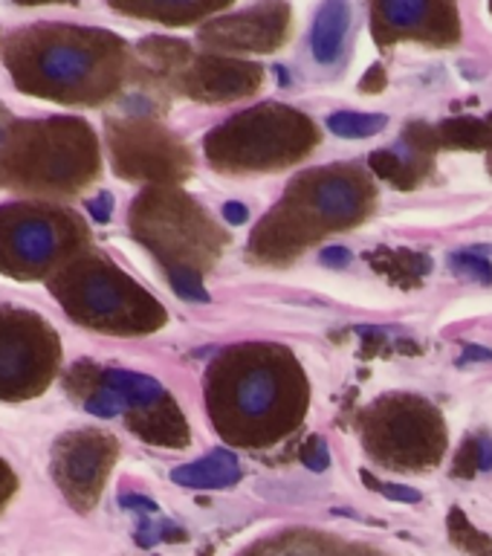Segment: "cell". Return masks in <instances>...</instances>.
Returning <instances> with one entry per match:
<instances>
[{"mask_svg": "<svg viewBox=\"0 0 492 556\" xmlns=\"http://www.w3.org/2000/svg\"><path fill=\"white\" fill-rule=\"evenodd\" d=\"M311 386L285 345L226 348L206 374L212 424L229 443L269 446L299 429Z\"/></svg>", "mask_w": 492, "mask_h": 556, "instance_id": "6da1fadb", "label": "cell"}, {"mask_svg": "<svg viewBox=\"0 0 492 556\" xmlns=\"http://www.w3.org/2000/svg\"><path fill=\"white\" fill-rule=\"evenodd\" d=\"M377 203L371 180L354 165H330L299 174L252 232L250 252L267 264L293 261L311 243L363 224Z\"/></svg>", "mask_w": 492, "mask_h": 556, "instance_id": "7a4b0ae2", "label": "cell"}, {"mask_svg": "<svg viewBox=\"0 0 492 556\" xmlns=\"http://www.w3.org/2000/svg\"><path fill=\"white\" fill-rule=\"evenodd\" d=\"M7 64L26 93L93 104L119 85L122 41L96 29H33L12 38Z\"/></svg>", "mask_w": 492, "mask_h": 556, "instance_id": "3957f363", "label": "cell"}, {"mask_svg": "<svg viewBox=\"0 0 492 556\" xmlns=\"http://www.w3.org/2000/svg\"><path fill=\"white\" fill-rule=\"evenodd\" d=\"M99 142L70 116L15 122L0 151V186L35 194H73L99 177Z\"/></svg>", "mask_w": 492, "mask_h": 556, "instance_id": "277c9868", "label": "cell"}, {"mask_svg": "<svg viewBox=\"0 0 492 556\" xmlns=\"http://www.w3.org/2000/svg\"><path fill=\"white\" fill-rule=\"evenodd\" d=\"M50 293L85 328L119 337L160 330L168 313L154 295L99 252H78L50 276Z\"/></svg>", "mask_w": 492, "mask_h": 556, "instance_id": "5b68a950", "label": "cell"}, {"mask_svg": "<svg viewBox=\"0 0 492 556\" xmlns=\"http://www.w3.org/2000/svg\"><path fill=\"white\" fill-rule=\"evenodd\" d=\"M316 125L287 104H258L238 113L206 137V156L217 172H276L311 154Z\"/></svg>", "mask_w": 492, "mask_h": 556, "instance_id": "8992f818", "label": "cell"}, {"mask_svg": "<svg viewBox=\"0 0 492 556\" xmlns=\"http://www.w3.org/2000/svg\"><path fill=\"white\" fill-rule=\"evenodd\" d=\"M130 232L168 269L203 276L224 250L220 226L177 186H148L130 206Z\"/></svg>", "mask_w": 492, "mask_h": 556, "instance_id": "52a82bcc", "label": "cell"}, {"mask_svg": "<svg viewBox=\"0 0 492 556\" xmlns=\"http://www.w3.org/2000/svg\"><path fill=\"white\" fill-rule=\"evenodd\" d=\"M87 247L81 217L59 206H0V273L17 281L52 276Z\"/></svg>", "mask_w": 492, "mask_h": 556, "instance_id": "ba28073f", "label": "cell"}, {"mask_svg": "<svg viewBox=\"0 0 492 556\" xmlns=\"http://www.w3.org/2000/svg\"><path fill=\"white\" fill-rule=\"evenodd\" d=\"M363 446L377 464L403 472H424L441 464L446 424L429 400L386 394L359 417Z\"/></svg>", "mask_w": 492, "mask_h": 556, "instance_id": "9c48e42d", "label": "cell"}, {"mask_svg": "<svg viewBox=\"0 0 492 556\" xmlns=\"http://www.w3.org/2000/svg\"><path fill=\"white\" fill-rule=\"evenodd\" d=\"M61 339L33 311L0 307V400H29L52 382Z\"/></svg>", "mask_w": 492, "mask_h": 556, "instance_id": "30bf717a", "label": "cell"}, {"mask_svg": "<svg viewBox=\"0 0 492 556\" xmlns=\"http://www.w3.org/2000/svg\"><path fill=\"white\" fill-rule=\"evenodd\" d=\"M113 172L148 186H177L191 172V154L177 137L148 119H119L108 125Z\"/></svg>", "mask_w": 492, "mask_h": 556, "instance_id": "8fae6325", "label": "cell"}, {"mask_svg": "<svg viewBox=\"0 0 492 556\" xmlns=\"http://www.w3.org/2000/svg\"><path fill=\"white\" fill-rule=\"evenodd\" d=\"M119 458V443L99 429H76L52 443V478L78 513L93 510Z\"/></svg>", "mask_w": 492, "mask_h": 556, "instance_id": "7c38bea8", "label": "cell"}, {"mask_svg": "<svg viewBox=\"0 0 492 556\" xmlns=\"http://www.w3.org/2000/svg\"><path fill=\"white\" fill-rule=\"evenodd\" d=\"M64 386L85 406V412L96 417L134 415L168 397V391L154 377L125 368H99L93 363L73 365L64 377Z\"/></svg>", "mask_w": 492, "mask_h": 556, "instance_id": "4fadbf2b", "label": "cell"}, {"mask_svg": "<svg viewBox=\"0 0 492 556\" xmlns=\"http://www.w3.org/2000/svg\"><path fill=\"white\" fill-rule=\"evenodd\" d=\"M371 33L389 47L391 41L452 43L458 41V15L452 0H371Z\"/></svg>", "mask_w": 492, "mask_h": 556, "instance_id": "5bb4252c", "label": "cell"}, {"mask_svg": "<svg viewBox=\"0 0 492 556\" xmlns=\"http://www.w3.org/2000/svg\"><path fill=\"white\" fill-rule=\"evenodd\" d=\"M290 33V7L285 0H264L261 7L212 21L200 29V41L224 52H269Z\"/></svg>", "mask_w": 492, "mask_h": 556, "instance_id": "9a60e30c", "label": "cell"}, {"mask_svg": "<svg viewBox=\"0 0 492 556\" xmlns=\"http://www.w3.org/2000/svg\"><path fill=\"white\" fill-rule=\"evenodd\" d=\"M264 81L258 64L238 59H224V55H200L189 59V64L180 70L177 85L194 99L203 102H232L252 96Z\"/></svg>", "mask_w": 492, "mask_h": 556, "instance_id": "2e32d148", "label": "cell"}, {"mask_svg": "<svg viewBox=\"0 0 492 556\" xmlns=\"http://www.w3.org/2000/svg\"><path fill=\"white\" fill-rule=\"evenodd\" d=\"M241 556H389L363 542H345L321 530H285L250 545Z\"/></svg>", "mask_w": 492, "mask_h": 556, "instance_id": "e0dca14e", "label": "cell"}, {"mask_svg": "<svg viewBox=\"0 0 492 556\" xmlns=\"http://www.w3.org/2000/svg\"><path fill=\"white\" fill-rule=\"evenodd\" d=\"M125 424H128L130 432L139 434L146 443H154V446L182 450L191 441L189 424H186V417H182L180 406L172 400V394L156 406L125 415Z\"/></svg>", "mask_w": 492, "mask_h": 556, "instance_id": "ac0fdd59", "label": "cell"}, {"mask_svg": "<svg viewBox=\"0 0 492 556\" xmlns=\"http://www.w3.org/2000/svg\"><path fill=\"white\" fill-rule=\"evenodd\" d=\"M348 29H351V9H348L345 0H325L316 12V21H313V59L319 64H337L345 52Z\"/></svg>", "mask_w": 492, "mask_h": 556, "instance_id": "d6986e66", "label": "cell"}, {"mask_svg": "<svg viewBox=\"0 0 492 556\" xmlns=\"http://www.w3.org/2000/svg\"><path fill=\"white\" fill-rule=\"evenodd\" d=\"M172 481L189 490H224L241 481V464L229 450H215L174 469Z\"/></svg>", "mask_w": 492, "mask_h": 556, "instance_id": "ffe728a7", "label": "cell"}, {"mask_svg": "<svg viewBox=\"0 0 492 556\" xmlns=\"http://www.w3.org/2000/svg\"><path fill=\"white\" fill-rule=\"evenodd\" d=\"M111 3L128 15L154 17L163 24L182 26L215 12V9L229 7L232 0H111Z\"/></svg>", "mask_w": 492, "mask_h": 556, "instance_id": "44dd1931", "label": "cell"}, {"mask_svg": "<svg viewBox=\"0 0 492 556\" xmlns=\"http://www.w3.org/2000/svg\"><path fill=\"white\" fill-rule=\"evenodd\" d=\"M380 276H386L391 285L400 287H417L429 276L432 269V258L424 252H408V250H374L365 255Z\"/></svg>", "mask_w": 492, "mask_h": 556, "instance_id": "7402d4cb", "label": "cell"}, {"mask_svg": "<svg viewBox=\"0 0 492 556\" xmlns=\"http://www.w3.org/2000/svg\"><path fill=\"white\" fill-rule=\"evenodd\" d=\"M368 165L371 172L380 177V180L398 186V189H415L424 180V163H420V154L403 156L398 151H374L368 156Z\"/></svg>", "mask_w": 492, "mask_h": 556, "instance_id": "603a6c76", "label": "cell"}, {"mask_svg": "<svg viewBox=\"0 0 492 556\" xmlns=\"http://www.w3.org/2000/svg\"><path fill=\"white\" fill-rule=\"evenodd\" d=\"M386 125H389V116H382V113L339 111L328 119L330 134H337V137H345V139L374 137V134L386 130Z\"/></svg>", "mask_w": 492, "mask_h": 556, "instance_id": "cb8c5ba5", "label": "cell"}, {"mask_svg": "<svg viewBox=\"0 0 492 556\" xmlns=\"http://www.w3.org/2000/svg\"><path fill=\"white\" fill-rule=\"evenodd\" d=\"M450 536L452 542L461 547V551H467L469 556H492V542L487 533H481V530L472 528V521L464 516V510L461 507H452L450 513Z\"/></svg>", "mask_w": 492, "mask_h": 556, "instance_id": "d4e9b609", "label": "cell"}, {"mask_svg": "<svg viewBox=\"0 0 492 556\" xmlns=\"http://www.w3.org/2000/svg\"><path fill=\"white\" fill-rule=\"evenodd\" d=\"M481 469H492V438H469L458 452L455 460V476L469 478L481 472Z\"/></svg>", "mask_w": 492, "mask_h": 556, "instance_id": "484cf974", "label": "cell"}, {"mask_svg": "<svg viewBox=\"0 0 492 556\" xmlns=\"http://www.w3.org/2000/svg\"><path fill=\"white\" fill-rule=\"evenodd\" d=\"M450 269L461 278H476L481 285H492V264L476 252H455L450 258Z\"/></svg>", "mask_w": 492, "mask_h": 556, "instance_id": "4316f807", "label": "cell"}, {"mask_svg": "<svg viewBox=\"0 0 492 556\" xmlns=\"http://www.w3.org/2000/svg\"><path fill=\"white\" fill-rule=\"evenodd\" d=\"M168 285L180 299L186 302H209L206 287H203V276L194 269H168Z\"/></svg>", "mask_w": 492, "mask_h": 556, "instance_id": "83f0119b", "label": "cell"}, {"mask_svg": "<svg viewBox=\"0 0 492 556\" xmlns=\"http://www.w3.org/2000/svg\"><path fill=\"white\" fill-rule=\"evenodd\" d=\"M182 539H186L182 530L177 525H172V521H156V525L146 521V525H139L137 533V542L142 547H151L156 542H182Z\"/></svg>", "mask_w": 492, "mask_h": 556, "instance_id": "f1b7e54d", "label": "cell"}, {"mask_svg": "<svg viewBox=\"0 0 492 556\" xmlns=\"http://www.w3.org/2000/svg\"><path fill=\"white\" fill-rule=\"evenodd\" d=\"M363 481L371 486V490H377V493H382L386 498H391V502H406V504L420 502V493H415V490H408V486H400V484H382V481L371 478V472H363Z\"/></svg>", "mask_w": 492, "mask_h": 556, "instance_id": "f546056e", "label": "cell"}, {"mask_svg": "<svg viewBox=\"0 0 492 556\" xmlns=\"http://www.w3.org/2000/svg\"><path fill=\"white\" fill-rule=\"evenodd\" d=\"M302 460L313 469V472H321V469H328V464H330L328 443L321 441V438H311V441L302 446Z\"/></svg>", "mask_w": 492, "mask_h": 556, "instance_id": "4dcf8cb0", "label": "cell"}, {"mask_svg": "<svg viewBox=\"0 0 492 556\" xmlns=\"http://www.w3.org/2000/svg\"><path fill=\"white\" fill-rule=\"evenodd\" d=\"M87 215L93 217L96 224H108L113 215V198L108 191H99L93 200H87Z\"/></svg>", "mask_w": 492, "mask_h": 556, "instance_id": "1f68e13d", "label": "cell"}, {"mask_svg": "<svg viewBox=\"0 0 492 556\" xmlns=\"http://www.w3.org/2000/svg\"><path fill=\"white\" fill-rule=\"evenodd\" d=\"M17 490V478L15 472L9 469L7 460H0V507L12 498V493Z\"/></svg>", "mask_w": 492, "mask_h": 556, "instance_id": "d6a6232c", "label": "cell"}, {"mask_svg": "<svg viewBox=\"0 0 492 556\" xmlns=\"http://www.w3.org/2000/svg\"><path fill=\"white\" fill-rule=\"evenodd\" d=\"M359 90H365V93H380V90H386V70H382L380 64H374V67L365 73L363 81H359Z\"/></svg>", "mask_w": 492, "mask_h": 556, "instance_id": "836d02e7", "label": "cell"}, {"mask_svg": "<svg viewBox=\"0 0 492 556\" xmlns=\"http://www.w3.org/2000/svg\"><path fill=\"white\" fill-rule=\"evenodd\" d=\"M119 504L122 507H130V510H137V513H148V516L160 510V507H156L151 498H146V495H119Z\"/></svg>", "mask_w": 492, "mask_h": 556, "instance_id": "e575fe53", "label": "cell"}, {"mask_svg": "<svg viewBox=\"0 0 492 556\" xmlns=\"http://www.w3.org/2000/svg\"><path fill=\"white\" fill-rule=\"evenodd\" d=\"M348 261H351V252L345 247H330V250L321 252V264L325 267H345Z\"/></svg>", "mask_w": 492, "mask_h": 556, "instance_id": "d590c367", "label": "cell"}, {"mask_svg": "<svg viewBox=\"0 0 492 556\" xmlns=\"http://www.w3.org/2000/svg\"><path fill=\"white\" fill-rule=\"evenodd\" d=\"M224 215H226V220H229V224L241 226V224H247L250 212H247V206H243V203H226Z\"/></svg>", "mask_w": 492, "mask_h": 556, "instance_id": "8d00e7d4", "label": "cell"}, {"mask_svg": "<svg viewBox=\"0 0 492 556\" xmlns=\"http://www.w3.org/2000/svg\"><path fill=\"white\" fill-rule=\"evenodd\" d=\"M9 134H12V125H9V122L0 119V151H3V146H7Z\"/></svg>", "mask_w": 492, "mask_h": 556, "instance_id": "74e56055", "label": "cell"}, {"mask_svg": "<svg viewBox=\"0 0 492 556\" xmlns=\"http://www.w3.org/2000/svg\"><path fill=\"white\" fill-rule=\"evenodd\" d=\"M17 3H26V7H33V3H76V0H17Z\"/></svg>", "mask_w": 492, "mask_h": 556, "instance_id": "f35d334b", "label": "cell"}, {"mask_svg": "<svg viewBox=\"0 0 492 556\" xmlns=\"http://www.w3.org/2000/svg\"><path fill=\"white\" fill-rule=\"evenodd\" d=\"M490 125H492V119H490ZM490 172H492V148H490Z\"/></svg>", "mask_w": 492, "mask_h": 556, "instance_id": "ab89813d", "label": "cell"}, {"mask_svg": "<svg viewBox=\"0 0 492 556\" xmlns=\"http://www.w3.org/2000/svg\"><path fill=\"white\" fill-rule=\"evenodd\" d=\"M490 12H492V0H490Z\"/></svg>", "mask_w": 492, "mask_h": 556, "instance_id": "60d3db41", "label": "cell"}]
</instances>
